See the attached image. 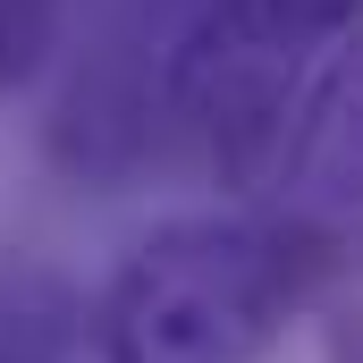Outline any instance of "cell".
<instances>
[{"instance_id":"1","label":"cell","mask_w":363,"mask_h":363,"mask_svg":"<svg viewBox=\"0 0 363 363\" xmlns=\"http://www.w3.org/2000/svg\"><path fill=\"white\" fill-rule=\"evenodd\" d=\"M321 245L254 211H178L101 287V363H262L313 296Z\"/></svg>"},{"instance_id":"2","label":"cell","mask_w":363,"mask_h":363,"mask_svg":"<svg viewBox=\"0 0 363 363\" xmlns=\"http://www.w3.org/2000/svg\"><path fill=\"white\" fill-rule=\"evenodd\" d=\"M271 194H279V228L313 237L321 254L363 228V26L321 51L313 85L296 101Z\"/></svg>"},{"instance_id":"3","label":"cell","mask_w":363,"mask_h":363,"mask_svg":"<svg viewBox=\"0 0 363 363\" xmlns=\"http://www.w3.org/2000/svg\"><path fill=\"white\" fill-rule=\"evenodd\" d=\"M77 26V0H0V93L34 85Z\"/></svg>"},{"instance_id":"4","label":"cell","mask_w":363,"mask_h":363,"mask_svg":"<svg viewBox=\"0 0 363 363\" xmlns=\"http://www.w3.org/2000/svg\"><path fill=\"white\" fill-rule=\"evenodd\" d=\"M262 9H271L304 51H330V43H347L363 26V0H262Z\"/></svg>"},{"instance_id":"5","label":"cell","mask_w":363,"mask_h":363,"mask_svg":"<svg viewBox=\"0 0 363 363\" xmlns=\"http://www.w3.org/2000/svg\"><path fill=\"white\" fill-rule=\"evenodd\" d=\"M321 347H330V363H363V271L338 279V296L321 313Z\"/></svg>"}]
</instances>
